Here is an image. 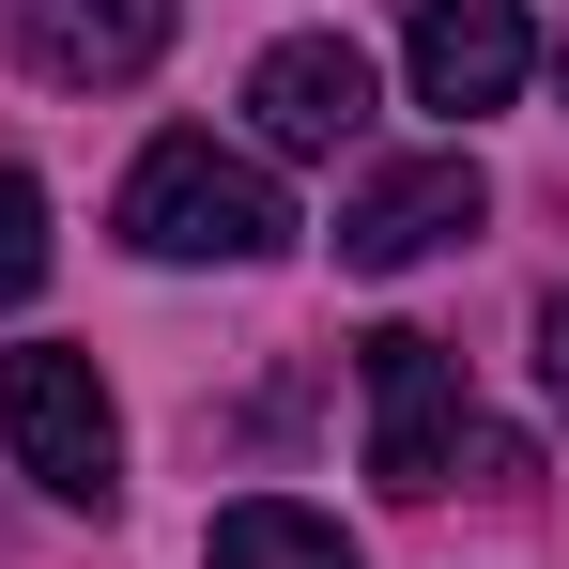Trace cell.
I'll use <instances>...</instances> for the list:
<instances>
[{"instance_id": "obj_4", "label": "cell", "mask_w": 569, "mask_h": 569, "mask_svg": "<svg viewBox=\"0 0 569 569\" xmlns=\"http://www.w3.org/2000/svg\"><path fill=\"white\" fill-rule=\"evenodd\" d=\"M477 216H492V186H477L462 139H447V154H400V170H370V186L339 200V262H355V278H400V262L462 247Z\"/></svg>"}, {"instance_id": "obj_6", "label": "cell", "mask_w": 569, "mask_h": 569, "mask_svg": "<svg viewBox=\"0 0 569 569\" xmlns=\"http://www.w3.org/2000/svg\"><path fill=\"white\" fill-rule=\"evenodd\" d=\"M0 31H16V62L47 93H108V78H139L170 47V0H0Z\"/></svg>"}, {"instance_id": "obj_3", "label": "cell", "mask_w": 569, "mask_h": 569, "mask_svg": "<svg viewBox=\"0 0 569 569\" xmlns=\"http://www.w3.org/2000/svg\"><path fill=\"white\" fill-rule=\"evenodd\" d=\"M447 462H462V355L385 323L370 339V477L385 492H447Z\"/></svg>"}, {"instance_id": "obj_10", "label": "cell", "mask_w": 569, "mask_h": 569, "mask_svg": "<svg viewBox=\"0 0 569 569\" xmlns=\"http://www.w3.org/2000/svg\"><path fill=\"white\" fill-rule=\"evenodd\" d=\"M539 385H555V416H569V292H539Z\"/></svg>"}, {"instance_id": "obj_9", "label": "cell", "mask_w": 569, "mask_h": 569, "mask_svg": "<svg viewBox=\"0 0 569 569\" xmlns=\"http://www.w3.org/2000/svg\"><path fill=\"white\" fill-rule=\"evenodd\" d=\"M31 278H47V186H31V170H0V308H16Z\"/></svg>"}, {"instance_id": "obj_7", "label": "cell", "mask_w": 569, "mask_h": 569, "mask_svg": "<svg viewBox=\"0 0 569 569\" xmlns=\"http://www.w3.org/2000/svg\"><path fill=\"white\" fill-rule=\"evenodd\" d=\"M247 108H262L278 154H339V139L370 123V62H355V31H292V47H262Z\"/></svg>"}, {"instance_id": "obj_11", "label": "cell", "mask_w": 569, "mask_h": 569, "mask_svg": "<svg viewBox=\"0 0 569 569\" xmlns=\"http://www.w3.org/2000/svg\"><path fill=\"white\" fill-rule=\"evenodd\" d=\"M555 78H569V62H555Z\"/></svg>"}, {"instance_id": "obj_8", "label": "cell", "mask_w": 569, "mask_h": 569, "mask_svg": "<svg viewBox=\"0 0 569 569\" xmlns=\"http://www.w3.org/2000/svg\"><path fill=\"white\" fill-rule=\"evenodd\" d=\"M200 569H355V523L339 508H292V492H247V508H216Z\"/></svg>"}, {"instance_id": "obj_1", "label": "cell", "mask_w": 569, "mask_h": 569, "mask_svg": "<svg viewBox=\"0 0 569 569\" xmlns=\"http://www.w3.org/2000/svg\"><path fill=\"white\" fill-rule=\"evenodd\" d=\"M123 247H139V262H278L292 200L262 186L247 154H216V139H154V154L123 170Z\"/></svg>"}, {"instance_id": "obj_2", "label": "cell", "mask_w": 569, "mask_h": 569, "mask_svg": "<svg viewBox=\"0 0 569 569\" xmlns=\"http://www.w3.org/2000/svg\"><path fill=\"white\" fill-rule=\"evenodd\" d=\"M0 447L47 477L62 508H108V477H123V416H108L93 355H62V339H31V355H0Z\"/></svg>"}, {"instance_id": "obj_5", "label": "cell", "mask_w": 569, "mask_h": 569, "mask_svg": "<svg viewBox=\"0 0 569 569\" xmlns=\"http://www.w3.org/2000/svg\"><path fill=\"white\" fill-rule=\"evenodd\" d=\"M400 62H416V108H508L523 93V62H539V31H523V0H416V31H400Z\"/></svg>"}]
</instances>
